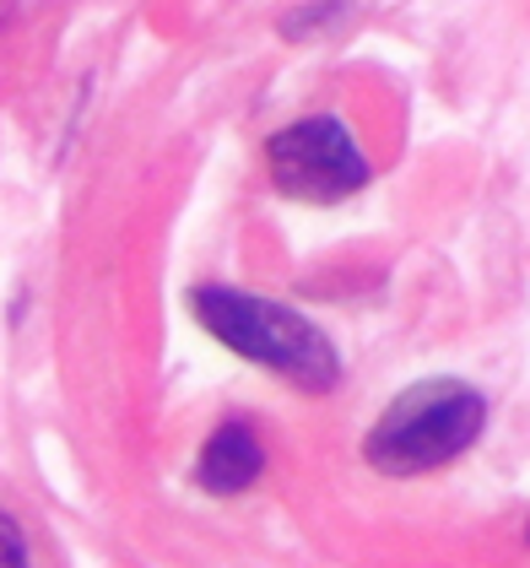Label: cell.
<instances>
[{
  "mask_svg": "<svg viewBox=\"0 0 530 568\" xmlns=\"http://www.w3.org/2000/svg\"><path fill=\"white\" fill-rule=\"evenodd\" d=\"M0 568H71L49 520L11 481H0Z\"/></svg>",
  "mask_w": 530,
  "mask_h": 568,
  "instance_id": "obj_4",
  "label": "cell"
},
{
  "mask_svg": "<svg viewBox=\"0 0 530 568\" xmlns=\"http://www.w3.org/2000/svg\"><path fill=\"white\" fill-rule=\"evenodd\" d=\"M487 428V395L466 379H417L374 417L363 460L379 477H428L460 460Z\"/></svg>",
  "mask_w": 530,
  "mask_h": 568,
  "instance_id": "obj_2",
  "label": "cell"
},
{
  "mask_svg": "<svg viewBox=\"0 0 530 568\" xmlns=\"http://www.w3.org/2000/svg\"><path fill=\"white\" fill-rule=\"evenodd\" d=\"M190 314L201 320L206 336H217L227 352L249 357L265 374L287 379L293 390L325 395L342 379V357L330 347V336L298 308L271 304V298L244 293V287L206 282V287H190Z\"/></svg>",
  "mask_w": 530,
  "mask_h": 568,
  "instance_id": "obj_1",
  "label": "cell"
},
{
  "mask_svg": "<svg viewBox=\"0 0 530 568\" xmlns=\"http://www.w3.org/2000/svg\"><path fill=\"white\" fill-rule=\"evenodd\" d=\"M265 174L293 201L336 206V201L357 195L374 179V169L336 114H304L265 141Z\"/></svg>",
  "mask_w": 530,
  "mask_h": 568,
  "instance_id": "obj_3",
  "label": "cell"
},
{
  "mask_svg": "<svg viewBox=\"0 0 530 568\" xmlns=\"http://www.w3.org/2000/svg\"><path fill=\"white\" fill-rule=\"evenodd\" d=\"M265 471V449H261V434L249 428V423H222L217 434L206 438V449H201V460H195V481L206 487V493H244V487H255Z\"/></svg>",
  "mask_w": 530,
  "mask_h": 568,
  "instance_id": "obj_5",
  "label": "cell"
},
{
  "mask_svg": "<svg viewBox=\"0 0 530 568\" xmlns=\"http://www.w3.org/2000/svg\"><path fill=\"white\" fill-rule=\"evenodd\" d=\"M526 541H530V520H526Z\"/></svg>",
  "mask_w": 530,
  "mask_h": 568,
  "instance_id": "obj_6",
  "label": "cell"
}]
</instances>
